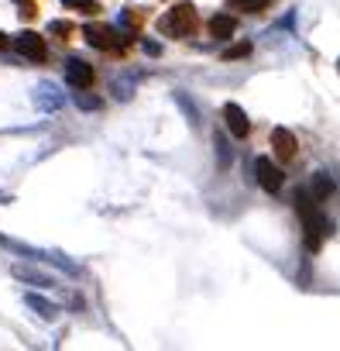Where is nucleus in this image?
I'll return each instance as SVG.
<instances>
[{"mask_svg": "<svg viewBox=\"0 0 340 351\" xmlns=\"http://www.w3.org/2000/svg\"><path fill=\"white\" fill-rule=\"evenodd\" d=\"M176 104H179V107L189 114V121H193V124H200V110H196V104H193V100H186L183 93H176Z\"/></svg>", "mask_w": 340, "mask_h": 351, "instance_id": "20", "label": "nucleus"}, {"mask_svg": "<svg viewBox=\"0 0 340 351\" xmlns=\"http://www.w3.org/2000/svg\"><path fill=\"white\" fill-rule=\"evenodd\" d=\"M333 190H337V183H333V176L330 172H316L313 176V186H309V197L319 204V200H326V197H333Z\"/></svg>", "mask_w": 340, "mask_h": 351, "instance_id": "11", "label": "nucleus"}, {"mask_svg": "<svg viewBox=\"0 0 340 351\" xmlns=\"http://www.w3.org/2000/svg\"><path fill=\"white\" fill-rule=\"evenodd\" d=\"M49 35H55V38H69V35H73V25H69V21H49Z\"/></svg>", "mask_w": 340, "mask_h": 351, "instance_id": "19", "label": "nucleus"}, {"mask_svg": "<svg viewBox=\"0 0 340 351\" xmlns=\"http://www.w3.org/2000/svg\"><path fill=\"white\" fill-rule=\"evenodd\" d=\"M272 148H275V155L282 162H289L296 155V134L289 128H272Z\"/></svg>", "mask_w": 340, "mask_h": 351, "instance_id": "10", "label": "nucleus"}, {"mask_svg": "<svg viewBox=\"0 0 340 351\" xmlns=\"http://www.w3.org/2000/svg\"><path fill=\"white\" fill-rule=\"evenodd\" d=\"M11 276L21 279V282H28V286H45V289H55V286H59L55 276L42 272V269L31 265V262H14V265H11Z\"/></svg>", "mask_w": 340, "mask_h": 351, "instance_id": "4", "label": "nucleus"}, {"mask_svg": "<svg viewBox=\"0 0 340 351\" xmlns=\"http://www.w3.org/2000/svg\"><path fill=\"white\" fill-rule=\"evenodd\" d=\"M25 303L42 317V320H55L59 317V306L52 303V300H45V296H38V293H25Z\"/></svg>", "mask_w": 340, "mask_h": 351, "instance_id": "12", "label": "nucleus"}, {"mask_svg": "<svg viewBox=\"0 0 340 351\" xmlns=\"http://www.w3.org/2000/svg\"><path fill=\"white\" fill-rule=\"evenodd\" d=\"M62 4H66L69 11H79V14H96V11H100L96 0H62Z\"/></svg>", "mask_w": 340, "mask_h": 351, "instance_id": "16", "label": "nucleus"}, {"mask_svg": "<svg viewBox=\"0 0 340 351\" xmlns=\"http://www.w3.org/2000/svg\"><path fill=\"white\" fill-rule=\"evenodd\" d=\"M155 28H158L161 35H168V38H186V35H193V28H196V8H193V4H179V8H172V11H165V14L155 21Z\"/></svg>", "mask_w": 340, "mask_h": 351, "instance_id": "2", "label": "nucleus"}, {"mask_svg": "<svg viewBox=\"0 0 340 351\" xmlns=\"http://www.w3.org/2000/svg\"><path fill=\"white\" fill-rule=\"evenodd\" d=\"M254 172H258V186L261 190H268V193H278L282 190V169L272 158H258L254 162Z\"/></svg>", "mask_w": 340, "mask_h": 351, "instance_id": "7", "label": "nucleus"}, {"mask_svg": "<svg viewBox=\"0 0 340 351\" xmlns=\"http://www.w3.org/2000/svg\"><path fill=\"white\" fill-rule=\"evenodd\" d=\"M296 214L302 217V228H306V248L319 252L323 238L330 234V221L319 214V207H316V200L309 193H296Z\"/></svg>", "mask_w": 340, "mask_h": 351, "instance_id": "1", "label": "nucleus"}, {"mask_svg": "<svg viewBox=\"0 0 340 351\" xmlns=\"http://www.w3.org/2000/svg\"><path fill=\"white\" fill-rule=\"evenodd\" d=\"M62 104H66V97L59 93L55 83H38V86H35V107H38V110L52 114V110H59Z\"/></svg>", "mask_w": 340, "mask_h": 351, "instance_id": "8", "label": "nucleus"}, {"mask_svg": "<svg viewBox=\"0 0 340 351\" xmlns=\"http://www.w3.org/2000/svg\"><path fill=\"white\" fill-rule=\"evenodd\" d=\"M4 45H8V35H4V32H0V49H4Z\"/></svg>", "mask_w": 340, "mask_h": 351, "instance_id": "24", "label": "nucleus"}, {"mask_svg": "<svg viewBox=\"0 0 340 351\" xmlns=\"http://www.w3.org/2000/svg\"><path fill=\"white\" fill-rule=\"evenodd\" d=\"M18 52L25 59H31V62H45L49 59V45H45V38L38 32H21L18 35Z\"/></svg>", "mask_w": 340, "mask_h": 351, "instance_id": "5", "label": "nucleus"}, {"mask_svg": "<svg viewBox=\"0 0 340 351\" xmlns=\"http://www.w3.org/2000/svg\"><path fill=\"white\" fill-rule=\"evenodd\" d=\"M76 107H79V110H100L103 100H100V97H90V93H76Z\"/></svg>", "mask_w": 340, "mask_h": 351, "instance_id": "18", "label": "nucleus"}, {"mask_svg": "<svg viewBox=\"0 0 340 351\" xmlns=\"http://www.w3.org/2000/svg\"><path fill=\"white\" fill-rule=\"evenodd\" d=\"M144 52H148V56H158L161 45H158V42H144Z\"/></svg>", "mask_w": 340, "mask_h": 351, "instance_id": "23", "label": "nucleus"}, {"mask_svg": "<svg viewBox=\"0 0 340 351\" xmlns=\"http://www.w3.org/2000/svg\"><path fill=\"white\" fill-rule=\"evenodd\" d=\"M11 252H18V255H31V258H38V262H49V252L45 248H35V245H25V241H14V238H0Z\"/></svg>", "mask_w": 340, "mask_h": 351, "instance_id": "14", "label": "nucleus"}, {"mask_svg": "<svg viewBox=\"0 0 340 351\" xmlns=\"http://www.w3.org/2000/svg\"><path fill=\"white\" fill-rule=\"evenodd\" d=\"M66 80L76 86V90H90L93 86V80H96V73H93V66L86 62V59H69L66 62Z\"/></svg>", "mask_w": 340, "mask_h": 351, "instance_id": "6", "label": "nucleus"}, {"mask_svg": "<svg viewBox=\"0 0 340 351\" xmlns=\"http://www.w3.org/2000/svg\"><path fill=\"white\" fill-rule=\"evenodd\" d=\"M234 32H237V21H234L231 14H213V18H210V35H213V38L224 42V38H231Z\"/></svg>", "mask_w": 340, "mask_h": 351, "instance_id": "13", "label": "nucleus"}, {"mask_svg": "<svg viewBox=\"0 0 340 351\" xmlns=\"http://www.w3.org/2000/svg\"><path fill=\"white\" fill-rule=\"evenodd\" d=\"M244 56H251V42H234V45L224 49V59H227V62H231V59H244Z\"/></svg>", "mask_w": 340, "mask_h": 351, "instance_id": "17", "label": "nucleus"}, {"mask_svg": "<svg viewBox=\"0 0 340 351\" xmlns=\"http://www.w3.org/2000/svg\"><path fill=\"white\" fill-rule=\"evenodd\" d=\"M14 4L21 8V18H35L38 8H35V0H14Z\"/></svg>", "mask_w": 340, "mask_h": 351, "instance_id": "22", "label": "nucleus"}, {"mask_svg": "<svg viewBox=\"0 0 340 351\" xmlns=\"http://www.w3.org/2000/svg\"><path fill=\"white\" fill-rule=\"evenodd\" d=\"M268 4H272V0H237V8L248 11V14H258V11H265Z\"/></svg>", "mask_w": 340, "mask_h": 351, "instance_id": "21", "label": "nucleus"}, {"mask_svg": "<svg viewBox=\"0 0 340 351\" xmlns=\"http://www.w3.org/2000/svg\"><path fill=\"white\" fill-rule=\"evenodd\" d=\"M213 148H217V158H220V169H227L234 155H231V145H227V138H224L220 131L213 134Z\"/></svg>", "mask_w": 340, "mask_h": 351, "instance_id": "15", "label": "nucleus"}, {"mask_svg": "<svg viewBox=\"0 0 340 351\" xmlns=\"http://www.w3.org/2000/svg\"><path fill=\"white\" fill-rule=\"evenodd\" d=\"M224 121H227V128H231L234 138H248V134H251V121H248L244 107H237V104H224Z\"/></svg>", "mask_w": 340, "mask_h": 351, "instance_id": "9", "label": "nucleus"}, {"mask_svg": "<svg viewBox=\"0 0 340 351\" xmlns=\"http://www.w3.org/2000/svg\"><path fill=\"white\" fill-rule=\"evenodd\" d=\"M83 38H86L93 49H103V52L110 49V52H114V49H124L134 35H120L117 28H107V25H86V28H83Z\"/></svg>", "mask_w": 340, "mask_h": 351, "instance_id": "3", "label": "nucleus"}]
</instances>
